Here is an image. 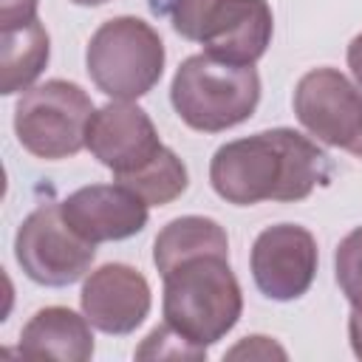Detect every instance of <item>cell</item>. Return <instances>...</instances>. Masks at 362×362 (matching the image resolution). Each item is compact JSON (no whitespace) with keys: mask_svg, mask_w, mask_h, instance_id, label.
Wrapping results in <instances>:
<instances>
[{"mask_svg":"<svg viewBox=\"0 0 362 362\" xmlns=\"http://www.w3.org/2000/svg\"><path fill=\"white\" fill-rule=\"evenodd\" d=\"M209 181L223 201L238 206L303 201L317 184L328 181V158L305 136L277 127L218 147Z\"/></svg>","mask_w":362,"mask_h":362,"instance_id":"obj_1","label":"cell"},{"mask_svg":"<svg viewBox=\"0 0 362 362\" xmlns=\"http://www.w3.org/2000/svg\"><path fill=\"white\" fill-rule=\"evenodd\" d=\"M240 308L243 297L229 257L201 255L164 274V322L198 348L232 331Z\"/></svg>","mask_w":362,"mask_h":362,"instance_id":"obj_2","label":"cell"},{"mask_svg":"<svg viewBox=\"0 0 362 362\" xmlns=\"http://www.w3.org/2000/svg\"><path fill=\"white\" fill-rule=\"evenodd\" d=\"M170 99L184 124L218 133L246 122L255 113L260 76L252 65H232L209 54H195L175 71Z\"/></svg>","mask_w":362,"mask_h":362,"instance_id":"obj_3","label":"cell"},{"mask_svg":"<svg viewBox=\"0 0 362 362\" xmlns=\"http://www.w3.org/2000/svg\"><path fill=\"white\" fill-rule=\"evenodd\" d=\"M85 59L102 93L130 102L158 82L164 45L150 23L139 17H113L93 31Z\"/></svg>","mask_w":362,"mask_h":362,"instance_id":"obj_4","label":"cell"},{"mask_svg":"<svg viewBox=\"0 0 362 362\" xmlns=\"http://www.w3.org/2000/svg\"><path fill=\"white\" fill-rule=\"evenodd\" d=\"M90 116V96L79 85L51 79L23 93L14 107V130L31 156L57 161L85 147Z\"/></svg>","mask_w":362,"mask_h":362,"instance_id":"obj_5","label":"cell"},{"mask_svg":"<svg viewBox=\"0 0 362 362\" xmlns=\"http://www.w3.org/2000/svg\"><path fill=\"white\" fill-rule=\"evenodd\" d=\"M14 255L34 283L68 286L90 269L96 243L85 240L65 223L59 204H45L20 223Z\"/></svg>","mask_w":362,"mask_h":362,"instance_id":"obj_6","label":"cell"},{"mask_svg":"<svg viewBox=\"0 0 362 362\" xmlns=\"http://www.w3.org/2000/svg\"><path fill=\"white\" fill-rule=\"evenodd\" d=\"M294 113L331 147L348 150L362 133V93L334 68H314L297 82Z\"/></svg>","mask_w":362,"mask_h":362,"instance_id":"obj_7","label":"cell"},{"mask_svg":"<svg viewBox=\"0 0 362 362\" xmlns=\"http://www.w3.org/2000/svg\"><path fill=\"white\" fill-rule=\"evenodd\" d=\"M317 274L314 235L294 223H277L257 235L252 246L255 286L272 300H297Z\"/></svg>","mask_w":362,"mask_h":362,"instance_id":"obj_8","label":"cell"},{"mask_svg":"<svg viewBox=\"0 0 362 362\" xmlns=\"http://www.w3.org/2000/svg\"><path fill=\"white\" fill-rule=\"evenodd\" d=\"M85 147L116 175H124L150 161L164 144L158 141L150 116L141 107L119 99L90 116Z\"/></svg>","mask_w":362,"mask_h":362,"instance_id":"obj_9","label":"cell"},{"mask_svg":"<svg viewBox=\"0 0 362 362\" xmlns=\"http://www.w3.org/2000/svg\"><path fill=\"white\" fill-rule=\"evenodd\" d=\"M269 40L272 8L266 0H212L198 37L204 54L232 65H255L266 54Z\"/></svg>","mask_w":362,"mask_h":362,"instance_id":"obj_10","label":"cell"},{"mask_svg":"<svg viewBox=\"0 0 362 362\" xmlns=\"http://www.w3.org/2000/svg\"><path fill=\"white\" fill-rule=\"evenodd\" d=\"M59 209L65 223L90 243L130 238L147 223V204L122 184L82 187L71 192Z\"/></svg>","mask_w":362,"mask_h":362,"instance_id":"obj_11","label":"cell"},{"mask_svg":"<svg viewBox=\"0 0 362 362\" xmlns=\"http://www.w3.org/2000/svg\"><path fill=\"white\" fill-rule=\"evenodd\" d=\"M82 311L105 334H130L150 311V286L141 272L124 263H107L85 280Z\"/></svg>","mask_w":362,"mask_h":362,"instance_id":"obj_12","label":"cell"},{"mask_svg":"<svg viewBox=\"0 0 362 362\" xmlns=\"http://www.w3.org/2000/svg\"><path fill=\"white\" fill-rule=\"evenodd\" d=\"M23 359H59V362H85L93 354V337L88 317L74 314L71 308L51 305L37 311L20 334Z\"/></svg>","mask_w":362,"mask_h":362,"instance_id":"obj_13","label":"cell"},{"mask_svg":"<svg viewBox=\"0 0 362 362\" xmlns=\"http://www.w3.org/2000/svg\"><path fill=\"white\" fill-rule=\"evenodd\" d=\"M201 255L229 257L226 232L221 229V223H215L212 218H201V215H187V218L170 221L158 232L156 246H153V260H156V269L161 272V277L167 272H173L175 266H181L184 260H192Z\"/></svg>","mask_w":362,"mask_h":362,"instance_id":"obj_14","label":"cell"},{"mask_svg":"<svg viewBox=\"0 0 362 362\" xmlns=\"http://www.w3.org/2000/svg\"><path fill=\"white\" fill-rule=\"evenodd\" d=\"M48 62V34L40 20L3 28L0 48V90L17 93L42 74Z\"/></svg>","mask_w":362,"mask_h":362,"instance_id":"obj_15","label":"cell"},{"mask_svg":"<svg viewBox=\"0 0 362 362\" xmlns=\"http://www.w3.org/2000/svg\"><path fill=\"white\" fill-rule=\"evenodd\" d=\"M116 184L136 192L147 206H161L187 189V167L170 147H161L139 170L116 175Z\"/></svg>","mask_w":362,"mask_h":362,"instance_id":"obj_16","label":"cell"},{"mask_svg":"<svg viewBox=\"0 0 362 362\" xmlns=\"http://www.w3.org/2000/svg\"><path fill=\"white\" fill-rule=\"evenodd\" d=\"M204 354H206V348L192 345L170 322H161L158 328H153L144 337V342L136 348L139 359H201Z\"/></svg>","mask_w":362,"mask_h":362,"instance_id":"obj_17","label":"cell"},{"mask_svg":"<svg viewBox=\"0 0 362 362\" xmlns=\"http://www.w3.org/2000/svg\"><path fill=\"white\" fill-rule=\"evenodd\" d=\"M334 266H337V283L342 294L351 300V305L362 303V229H354L339 240Z\"/></svg>","mask_w":362,"mask_h":362,"instance_id":"obj_18","label":"cell"},{"mask_svg":"<svg viewBox=\"0 0 362 362\" xmlns=\"http://www.w3.org/2000/svg\"><path fill=\"white\" fill-rule=\"evenodd\" d=\"M229 359H286V351L280 345H274L269 337H246L240 345H235L229 354Z\"/></svg>","mask_w":362,"mask_h":362,"instance_id":"obj_19","label":"cell"},{"mask_svg":"<svg viewBox=\"0 0 362 362\" xmlns=\"http://www.w3.org/2000/svg\"><path fill=\"white\" fill-rule=\"evenodd\" d=\"M37 0H0V23L3 28L11 25H23L37 20Z\"/></svg>","mask_w":362,"mask_h":362,"instance_id":"obj_20","label":"cell"},{"mask_svg":"<svg viewBox=\"0 0 362 362\" xmlns=\"http://www.w3.org/2000/svg\"><path fill=\"white\" fill-rule=\"evenodd\" d=\"M348 337H351V348H354V354L362 359V303H354V308H351Z\"/></svg>","mask_w":362,"mask_h":362,"instance_id":"obj_21","label":"cell"},{"mask_svg":"<svg viewBox=\"0 0 362 362\" xmlns=\"http://www.w3.org/2000/svg\"><path fill=\"white\" fill-rule=\"evenodd\" d=\"M348 68H351L356 85L362 88V34H356L348 45Z\"/></svg>","mask_w":362,"mask_h":362,"instance_id":"obj_22","label":"cell"},{"mask_svg":"<svg viewBox=\"0 0 362 362\" xmlns=\"http://www.w3.org/2000/svg\"><path fill=\"white\" fill-rule=\"evenodd\" d=\"M348 150H351V153H354L356 158H362V133H359V139H356V141H354V144H351Z\"/></svg>","mask_w":362,"mask_h":362,"instance_id":"obj_23","label":"cell"},{"mask_svg":"<svg viewBox=\"0 0 362 362\" xmlns=\"http://www.w3.org/2000/svg\"><path fill=\"white\" fill-rule=\"evenodd\" d=\"M74 3H79V6H99V3H107V0H74Z\"/></svg>","mask_w":362,"mask_h":362,"instance_id":"obj_24","label":"cell"}]
</instances>
